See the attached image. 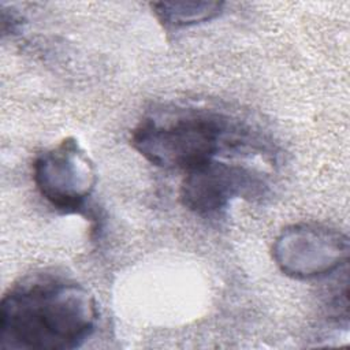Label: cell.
<instances>
[{
	"mask_svg": "<svg viewBox=\"0 0 350 350\" xmlns=\"http://www.w3.org/2000/svg\"><path fill=\"white\" fill-rule=\"evenodd\" d=\"M265 187L264 174L256 168L215 159L185 174L179 198L187 211L212 217L235 198L260 197Z\"/></svg>",
	"mask_w": 350,
	"mask_h": 350,
	"instance_id": "obj_5",
	"label": "cell"
},
{
	"mask_svg": "<svg viewBox=\"0 0 350 350\" xmlns=\"http://www.w3.org/2000/svg\"><path fill=\"white\" fill-rule=\"evenodd\" d=\"M98 308L79 282L56 269L19 278L0 304V347L71 350L94 332Z\"/></svg>",
	"mask_w": 350,
	"mask_h": 350,
	"instance_id": "obj_1",
	"label": "cell"
},
{
	"mask_svg": "<svg viewBox=\"0 0 350 350\" xmlns=\"http://www.w3.org/2000/svg\"><path fill=\"white\" fill-rule=\"evenodd\" d=\"M223 1H157L152 10L168 29H182L209 22L223 12Z\"/></svg>",
	"mask_w": 350,
	"mask_h": 350,
	"instance_id": "obj_6",
	"label": "cell"
},
{
	"mask_svg": "<svg viewBox=\"0 0 350 350\" xmlns=\"http://www.w3.org/2000/svg\"><path fill=\"white\" fill-rule=\"evenodd\" d=\"M256 137L238 119L212 108L161 105L131 130V146L150 164L185 174L217 156L257 150Z\"/></svg>",
	"mask_w": 350,
	"mask_h": 350,
	"instance_id": "obj_2",
	"label": "cell"
},
{
	"mask_svg": "<svg viewBox=\"0 0 350 350\" xmlns=\"http://www.w3.org/2000/svg\"><path fill=\"white\" fill-rule=\"evenodd\" d=\"M349 237L331 226L295 223L283 228L272 245V258L288 278H324L349 260Z\"/></svg>",
	"mask_w": 350,
	"mask_h": 350,
	"instance_id": "obj_4",
	"label": "cell"
},
{
	"mask_svg": "<svg viewBox=\"0 0 350 350\" xmlns=\"http://www.w3.org/2000/svg\"><path fill=\"white\" fill-rule=\"evenodd\" d=\"M33 182L41 197L60 213L82 215L97 174L78 141L67 137L36 156Z\"/></svg>",
	"mask_w": 350,
	"mask_h": 350,
	"instance_id": "obj_3",
	"label": "cell"
}]
</instances>
